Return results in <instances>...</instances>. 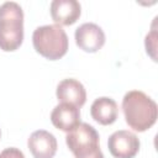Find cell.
<instances>
[{
  "instance_id": "6da1fadb",
  "label": "cell",
  "mask_w": 158,
  "mask_h": 158,
  "mask_svg": "<svg viewBox=\"0 0 158 158\" xmlns=\"http://www.w3.org/2000/svg\"><path fill=\"white\" fill-rule=\"evenodd\" d=\"M122 111L126 123L137 132L151 128L158 116L156 101L141 90H130L122 99Z\"/></svg>"
},
{
  "instance_id": "7a4b0ae2",
  "label": "cell",
  "mask_w": 158,
  "mask_h": 158,
  "mask_svg": "<svg viewBox=\"0 0 158 158\" xmlns=\"http://www.w3.org/2000/svg\"><path fill=\"white\" fill-rule=\"evenodd\" d=\"M23 41V10L15 1L0 5V49L16 51Z\"/></svg>"
},
{
  "instance_id": "3957f363",
  "label": "cell",
  "mask_w": 158,
  "mask_h": 158,
  "mask_svg": "<svg viewBox=\"0 0 158 158\" xmlns=\"http://www.w3.org/2000/svg\"><path fill=\"white\" fill-rule=\"evenodd\" d=\"M32 43L37 53L49 60L62 58L68 51V36L59 25L38 26L32 33Z\"/></svg>"
},
{
  "instance_id": "277c9868",
  "label": "cell",
  "mask_w": 158,
  "mask_h": 158,
  "mask_svg": "<svg viewBox=\"0 0 158 158\" xmlns=\"http://www.w3.org/2000/svg\"><path fill=\"white\" fill-rule=\"evenodd\" d=\"M65 143L74 158H104L100 149L99 133L86 122H80L74 130L68 132Z\"/></svg>"
},
{
  "instance_id": "5b68a950",
  "label": "cell",
  "mask_w": 158,
  "mask_h": 158,
  "mask_svg": "<svg viewBox=\"0 0 158 158\" xmlns=\"http://www.w3.org/2000/svg\"><path fill=\"white\" fill-rule=\"evenodd\" d=\"M138 137L128 130L115 131L107 139V147L115 158H133L139 151Z\"/></svg>"
},
{
  "instance_id": "8992f818",
  "label": "cell",
  "mask_w": 158,
  "mask_h": 158,
  "mask_svg": "<svg viewBox=\"0 0 158 158\" xmlns=\"http://www.w3.org/2000/svg\"><path fill=\"white\" fill-rule=\"evenodd\" d=\"M77 46L84 52L94 53L105 44V33L102 28L94 22L81 23L74 32Z\"/></svg>"
},
{
  "instance_id": "52a82bcc",
  "label": "cell",
  "mask_w": 158,
  "mask_h": 158,
  "mask_svg": "<svg viewBox=\"0 0 158 158\" xmlns=\"http://www.w3.org/2000/svg\"><path fill=\"white\" fill-rule=\"evenodd\" d=\"M27 147L33 158H53L57 152V138L46 130L32 132L27 139Z\"/></svg>"
},
{
  "instance_id": "ba28073f",
  "label": "cell",
  "mask_w": 158,
  "mask_h": 158,
  "mask_svg": "<svg viewBox=\"0 0 158 158\" xmlns=\"http://www.w3.org/2000/svg\"><path fill=\"white\" fill-rule=\"evenodd\" d=\"M56 95L59 102L70 104L77 107H81L86 100L84 85L74 78H67L59 81L56 89Z\"/></svg>"
},
{
  "instance_id": "9c48e42d",
  "label": "cell",
  "mask_w": 158,
  "mask_h": 158,
  "mask_svg": "<svg viewBox=\"0 0 158 158\" xmlns=\"http://www.w3.org/2000/svg\"><path fill=\"white\" fill-rule=\"evenodd\" d=\"M52 20L56 25L69 26L77 22L80 16L81 6L77 0H53L49 6Z\"/></svg>"
},
{
  "instance_id": "30bf717a",
  "label": "cell",
  "mask_w": 158,
  "mask_h": 158,
  "mask_svg": "<svg viewBox=\"0 0 158 158\" xmlns=\"http://www.w3.org/2000/svg\"><path fill=\"white\" fill-rule=\"evenodd\" d=\"M51 121L53 126L64 132H70L80 123V111L79 107L60 102L51 112Z\"/></svg>"
},
{
  "instance_id": "8fae6325",
  "label": "cell",
  "mask_w": 158,
  "mask_h": 158,
  "mask_svg": "<svg viewBox=\"0 0 158 158\" xmlns=\"http://www.w3.org/2000/svg\"><path fill=\"white\" fill-rule=\"evenodd\" d=\"M90 115L91 117L100 125L107 126L116 121L118 115V106L117 102L107 96L98 98L93 101L90 106Z\"/></svg>"
},
{
  "instance_id": "7c38bea8",
  "label": "cell",
  "mask_w": 158,
  "mask_h": 158,
  "mask_svg": "<svg viewBox=\"0 0 158 158\" xmlns=\"http://www.w3.org/2000/svg\"><path fill=\"white\" fill-rule=\"evenodd\" d=\"M156 20L157 17H154V21L152 23V30L149 33H147L146 40H144V46H146V51L147 54H149L152 57L153 60H157V30H156Z\"/></svg>"
},
{
  "instance_id": "4fadbf2b",
  "label": "cell",
  "mask_w": 158,
  "mask_h": 158,
  "mask_svg": "<svg viewBox=\"0 0 158 158\" xmlns=\"http://www.w3.org/2000/svg\"><path fill=\"white\" fill-rule=\"evenodd\" d=\"M0 158H25V154L16 147H9L0 152Z\"/></svg>"
},
{
  "instance_id": "5bb4252c",
  "label": "cell",
  "mask_w": 158,
  "mask_h": 158,
  "mask_svg": "<svg viewBox=\"0 0 158 158\" xmlns=\"http://www.w3.org/2000/svg\"><path fill=\"white\" fill-rule=\"evenodd\" d=\"M0 137H1V131H0Z\"/></svg>"
}]
</instances>
